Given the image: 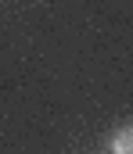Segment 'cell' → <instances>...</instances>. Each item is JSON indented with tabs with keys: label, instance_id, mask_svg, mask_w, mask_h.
I'll return each instance as SVG.
<instances>
[{
	"label": "cell",
	"instance_id": "obj_1",
	"mask_svg": "<svg viewBox=\"0 0 133 154\" xmlns=\"http://www.w3.org/2000/svg\"><path fill=\"white\" fill-rule=\"evenodd\" d=\"M112 151L115 154H133V129H119V133H115Z\"/></svg>",
	"mask_w": 133,
	"mask_h": 154
}]
</instances>
